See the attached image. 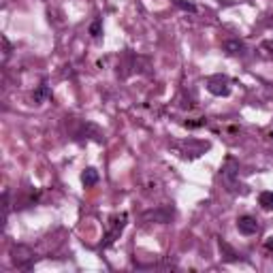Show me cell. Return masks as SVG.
I'll list each match as a JSON object with an SVG mask.
<instances>
[{"label":"cell","instance_id":"cell-5","mask_svg":"<svg viewBox=\"0 0 273 273\" xmlns=\"http://www.w3.org/2000/svg\"><path fill=\"white\" fill-rule=\"evenodd\" d=\"M207 90L213 96H229L231 94V81L226 75H211L207 79Z\"/></svg>","mask_w":273,"mask_h":273},{"label":"cell","instance_id":"cell-18","mask_svg":"<svg viewBox=\"0 0 273 273\" xmlns=\"http://www.w3.org/2000/svg\"><path fill=\"white\" fill-rule=\"evenodd\" d=\"M263 49H271V54H273V43L271 41H263Z\"/></svg>","mask_w":273,"mask_h":273},{"label":"cell","instance_id":"cell-8","mask_svg":"<svg viewBox=\"0 0 273 273\" xmlns=\"http://www.w3.org/2000/svg\"><path fill=\"white\" fill-rule=\"evenodd\" d=\"M222 49L226 51L229 56H243L246 54V43L239 39H229L222 43Z\"/></svg>","mask_w":273,"mask_h":273},{"label":"cell","instance_id":"cell-14","mask_svg":"<svg viewBox=\"0 0 273 273\" xmlns=\"http://www.w3.org/2000/svg\"><path fill=\"white\" fill-rule=\"evenodd\" d=\"M101 32H103V20L98 17V20H94V21L90 24V34L96 39V37H101Z\"/></svg>","mask_w":273,"mask_h":273},{"label":"cell","instance_id":"cell-7","mask_svg":"<svg viewBox=\"0 0 273 273\" xmlns=\"http://www.w3.org/2000/svg\"><path fill=\"white\" fill-rule=\"evenodd\" d=\"M237 229H239L241 235H256L258 233V220L254 216H241L237 220Z\"/></svg>","mask_w":273,"mask_h":273},{"label":"cell","instance_id":"cell-11","mask_svg":"<svg viewBox=\"0 0 273 273\" xmlns=\"http://www.w3.org/2000/svg\"><path fill=\"white\" fill-rule=\"evenodd\" d=\"M258 201H260V205H263V209H267V211H271V209H273V192H271V190L260 192Z\"/></svg>","mask_w":273,"mask_h":273},{"label":"cell","instance_id":"cell-3","mask_svg":"<svg viewBox=\"0 0 273 273\" xmlns=\"http://www.w3.org/2000/svg\"><path fill=\"white\" fill-rule=\"evenodd\" d=\"M237 175H239V162L235 158H229L224 162L220 177H222V182L229 186V190H233V192H237Z\"/></svg>","mask_w":273,"mask_h":273},{"label":"cell","instance_id":"cell-16","mask_svg":"<svg viewBox=\"0 0 273 273\" xmlns=\"http://www.w3.org/2000/svg\"><path fill=\"white\" fill-rule=\"evenodd\" d=\"M2 45H4V60H7L9 54H11V43H9L7 39H2Z\"/></svg>","mask_w":273,"mask_h":273},{"label":"cell","instance_id":"cell-17","mask_svg":"<svg viewBox=\"0 0 273 273\" xmlns=\"http://www.w3.org/2000/svg\"><path fill=\"white\" fill-rule=\"evenodd\" d=\"M265 248L269 250V252H273V237H269V239L265 241Z\"/></svg>","mask_w":273,"mask_h":273},{"label":"cell","instance_id":"cell-4","mask_svg":"<svg viewBox=\"0 0 273 273\" xmlns=\"http://www.w3.org/2000/svg\"><path fill=\"white\" fill-rule=\"evenodd\" d=\"M126 220H128L126 213H120V216H113L109 220V231H107V235H105V248L111 246V243L122 235V231L126 229Z\"/></svg>","mask_w":273,"mask_h":273},{"label":"cell","instance_id":"cell-13","mask_svg":"<svg viewBox=\"0 0 273 273\" xmlns=\"http://www.w3.org/2000/svg\"><path fill=\"white\" fill-rule=\"evenodd\" d=\"M9 190H4L2 192V224H7V218H9Z\"/></svg>","mask_w":273,"mask_h":273},{"label":"cell","instance_id":"cell-12","mask_svg":"<svg viewBox=\"0 0 273 273\" xmlns=\"http://www.w3.org/2000/svg\"><path fill=\"white\" fill-rule=\"evenodd\" d=\"M47 96H49V85L47 84H41L37 88V92H34V103H43Z\"/></svg>","mask_w":273,"mask_h":273},{"label":"cell","instance_id":"cell-6","mask_svg":"<svg viewBox=\"0 0 273 273\" xmlns=\"http://www.w3.org/2000/svg\"><path fill=\"white\" fill-rule=\"evenodd\" d=\"M173 218V207H156V209H149V211H145L143 220H147V222H156V224H167L171 222Z\"/></svg>","mask_w":273,"mask_h":273},{"label":"cell","instance_id":"cell-19","mask_svg":"<svg viewBox=\"0 0 273 273\" xmlns=\"http://www.w3.org/2000/svg\"><path fill=\"white\" fill-rule=\"evenodd\" d=\"M269 24H271V26H273V20H269Z\"/></svg>","mask_w":273,"mask_h":273},{"label":"cell","instance_id":"cell-15","mask_svg":"<svg viewBox=\"0 0 273 273\" xmlns=\"http://www.w3.org/2000/svg\"><path fill=\"white\" fill-rule=\"evenodd\" d=\"M175 4H177L179 9H184V11H190V13H194V11H196V7H194L192 2H184V0H175Z\"/></svg>","mask_w":273,"mask_h":273},{"label":"cell","instance_id":"cell-10","mask_svg":"<svg viewBox=\"0 0 273 273\" xmlns=\"http://www.w3.org/2000/svg\"><path fill=\"white\" fill-rule=\"evenodd\" d=\"M220 252H222L224 260H229V263H233V260H239V254H237L226 241H220Z\"/></svg>","mask_w":273,"mask_h":273},{"label":"cell","instance_id":"cell-2","mask_svg":"<svg viewBox=\"0 0 273 273\" xmlns=\"http://www.w3.org/2000/svg\"><path fill=\"white\" fill-rule=\"evenodd\" d=\"M11 260H13V265L17 269L21 271H30L34 267V252L28 246H13L11 248Z\"/></svg>","mask_w":273,"mask_h":273},{"label":"cell","instance_id":"cell-1","mask_svg":"<svg viewBox=\"0 0 273 273\" xmlns=\"http://www.w3.org/2000/svg\"><path fill=\"white\" fill-rule=\"evenodd\" d=\"M173 149L182 156V158H188V160H194L203 156L209 149V143L207 141H201V139H184V141H175L173 143Z\"/></svg>","mask_w":273,"mask_h":273},{"label":"cell","instance_id":"cell-9","mask_svg":"<svg viewBox=\"0 0 273 273\" xmlns=\"http://www.w3.org/2000/svg\"><path fill=\"white\" fill-rule=\"evenodd\" d=\"M81 184H84L85 188H92V186L98 184V171L94 167H88V169L81 173Z\"/></svg>","mask_w":273,"mask_h":273}]
</instances>
